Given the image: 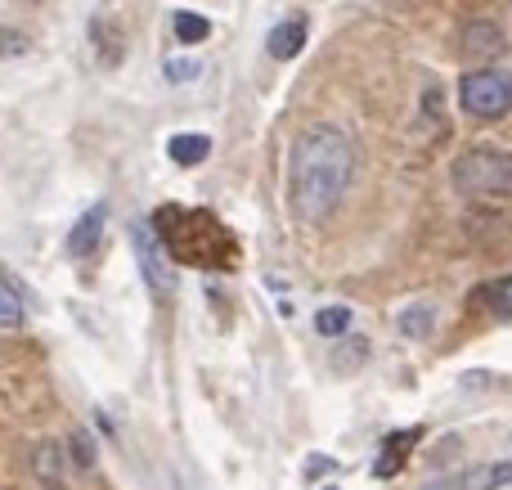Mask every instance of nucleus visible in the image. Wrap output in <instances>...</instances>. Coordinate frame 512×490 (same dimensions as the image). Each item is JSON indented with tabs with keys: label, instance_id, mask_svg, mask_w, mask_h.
<instances>
[{
	"label": "nucleus",
	"instance_id": "1",
	"mask_svg": "<svg viewBox=\"0 0 512 490\" xmlns=\"http://www.w3.org/2000/svg\"><path fill=\"white\" fill-rule=\"evenodd\" d=\"M355 180V144L342 126H306L288 149V207L297 221L319 225L337 212Z\"/></svg>",
	"mask_w": 512,
	"mask_h": 490
},
{
	"label": "nucleus",
	"instance_id": "19",
	"mask_svg": "<svg viewBox=\"0 0 512 490\" xmlns=\"http://www.w3.org/2000/svg\"><path fill=\"white\" fill-rule=\"evenodd\" d=\"M0 329H23V302L0 284Z\"/></svg>",
	"mask_w": 512,
	"mask_h": 490
},
{
	"label": "nucleus",
	"instance_id": "7",
	"mask_svg": "<svg viewBox=\"0 0 512 490\" xmlns=\"http://www.w3.org/2000/svg\"><path fill=\"white\" fill-rule=\"evenodd\" d=\"M463 50H468L472 59H499V54L508 50V41H504V32H499L495 23L477 18V23L463 27Z\"/></svg>",
	"mask_w": 512,
	"mask_h": 490
},
{
	"label": "nucleus",
	"instance_id": "4",
	"mask_svg": "<svg viewBox=\"0 0 512 490\" xmlns=\"http://www.w3.org/2000/svg\"><path fill=\"white\" fill-rule=\"evenodd\" d=\"M131 243H135V261H140V275H144V284H149V293L158 297V302H171V297H176V266H171L158 230H153L149 221H131Z\"/></svg>",
	"mask_w": 512,
	"mask_h": 490
},
{
	"label": "nucleus",
	"instance_id": "21",
	"mask_svg": "<svg viewBox=\"0 0 512 490\" xmlns=\"http://www.w3.org/2000/svg\"><path fill=\"white\" fill-rule=\"evenodd\" d=\"M423 490H459V482H450V477H441V482H432V486H423Z\"/></svg>",
	"mask_w": 512,
	"mask_h": 490
},
{
	"label": "nucleus",
	"instance_id": "10",
	"mask_svg": "<svg viewBox=\"0 0 512 490\" xmlns=\"http://www.w3.org/2000/svg\"><path fill=\"white\" fill-rule=\"evenodd\" d=\"M423 437V428H405V432H391L387 441H382V455H378V464H373V473L378 477H391L400 464L409 459V450H414V441Z\"/></svg>",
	"mask_w": 512,
	"mask_h": 490
},
{
	"label": "nucleus",
	"instance_id": "17",
	"mask_svg": "<svg viewBox=\"0 0 512 490\" xmlns=\"http://www.w3.org/2000/svg\"><path fill=\"white\" fill-rule=\"evenodd\" d=\"M162 72H167L171 86H185V81H198V77H203V59H194V54H176V59L162 63Z\"/></svg>",
	"mask_w": 512,
	"mask_h": 490
},
{
	"label": "nucleus",
	"instance_id": "12",
	"mask_svg": "<svg viewBox=\"0 0 512 490\" xmlns=\"http://www.w3.org/2000/svg\"><path fill=\"white\" fill-rule=\"evenodd\" d=\"M167 153L180 167H198V162H207V153H212V140H207V135H171Z\"/></svg>",
	"mask_w": 512,
	"mask_h": 490
},
{
	"label": "nucleus",
	"instance_id": "16",
	"mask_svg": "<svg viewBox=\"0 0 512 490\" xmlns=\"http://www.w3.org/2000/svg\"><path fill=\"white\" fill-rule=\"evenodd\" d=\"M512 482V459H499V464H486L468 477V490H499Z\"/></svg>",
	"mask_w": 512,
	"mask_h": 490
},
{
	"label": "nucleus",
	"instance_id": "13",
	"mask_svg": "<svg viewBox=\"0 0 512 490\" xmlns=\"http://www.w3.org/2000/svg\"><path fill=\"white\" fill-rule=\"evenodd\" d=\"M171 27H176L180 45H203L207 36H212V23H207L203 14H194V9H180V14L171 18Z\"/></svg>",
	"mask_w": 512,
	"mask_h": 490
},
{
	"label": "nucleus",
	"instance_id": "15",
	"mask_svg": "<svg viewBox=\"0 0 512 490\" xmlns=\"http://www.w3.org/2000/svg\"><path fill=\"white\" fill-rule=\"evenodd\" d=\"M63 455H68V468L72 473H90L95 468V441H90V432H72L68 446H63Z\"/></svg>",
	"mask_w": 512,
	"mask_h": 490
},
{
	"label": "nucleus",
	"instance_id": "22",
	"mask_svg": "<svg viewBox=\"0 0 512 490\" xmlns=\"http://www.w3.org/2000/svg\"><path fill=\"white\" fill-rule=\"evenodd\" d=\"M328 490H337V486H328Z\"/></svg>",
	"mask_w": 512,
	"mask_h": 490
},
{
	"label": "nucleus",
	"instance_id": "3",
	"mask_svg": "<svg viewBox=\"0 0 512 490\" xmlns=\"http://www.w3.org/2000/svg\"><path fill=\"white\" fill-rule=\"evenodd\" d=\"M459 104L477 122H495L512 108V68H472L459 77Z\"/></svg>",
	"mask_w": 512,
	"mask_h": 490
},
{
	"label": "nucleus",
	"instance_id": "8",
	"mask_svg": "<svg viewBox=\"0 0 512 490\" xmlns=\"http://www.w3.org/2000/svg\"><path fill=\"white\" fill-rule=\"evenodd\" d=\"M301 45H306V18H283V23L265 36V50H270V59H279V63L297 59Z\"/></svg>",
	"mask_w": 512,
	"mask_h": 490
},
{
	"label": "nucleus",
	"instance_id": "20",
	"mask_svg": "<svg viewBox=\"0 0 512 490\" xmlns=\"http://www.w3.org/2000/svg\"><path fill=\"white\" fill-rule=\"evenodd\" d=\"M319 473H337V459L315 455V459H310V464H306V477H310V482H319Z\"/></svg>",
	"mask_w": 512,
	"mask_h": 490
},
{
	"label": "nucleus",
	"instance_id": "11",
	"mask_svg": "<svg viewBox=\"0 0 512 490\" xmlns=\"http://www.w3.org/2000/svg\"><path fill=\"white\" fill-rule=\"evenodd\" d=\"M396 329L405 333V338L423 342L427 333L436 329V302H427V297H418V302L400 306V315H396Z\"/></svg>",
	"mask_w": 512,
	"mask_h": 490
},
{
	"label": "nucleus",
	"instance_id": "6",
	"mask_svg": "<svg viewBox=\"0 0 512 490\" xmlns=\"http://www.w3.org/2000/svg\"><path fill=\"white\" fill-rule=\"evenodd\" d=\"M104 225H108V207L104 203L86 207V212L77 216V225H72V234H68V252H72V257H77V261L95 257L99 239H104Z\"/></svg>",
	"mask_w": 512,
	"mask_h": 490
},
{
	"label": "nucleus",
	"instance_id": "5",
	"mask_svg": "<svg viewBox=\"0 0 512 490\" xmlns=\"http://www.w3.org/2000/svg\"><path fill=\"white\" fill-rule=\"evenodd\" d=\"M27 473H32L36 490H68L72 486L68 455H63V446L50 437L32 441V450H27Z\"/></svg>",
	"mask_w": 512,
	"mask_h": 490
},
{
	"label": "nucleus",
	"instance_id": "2",
	"mask_svg": "<svg viewBox=\"0 0 512 490\" xmlns=\"http://www.w3.org/2000/svg\"><path fill=\"white\" fill-rule=\"evenodd\" d=\"M454 189L468 198H512V153L504 149H468L454 158Z\"/></svg>",
	"mask_w": 512,
	"mask_h": 490
},
{
	"label": "nucleus",
	"instance_id": "14",
	"mask_svg": "<svg viewBox=\"0 0 512 490\" xmlns=\"http://www.w3.org/2000/svg\"><path fill=\"white\" fill-rule=\"evenodd\" d=\"M351 306H324V311L315 315V333L319 338H346L351 333Z\"/></svg>",
	"mask_w": 512,
	"mask_h": 490
},
{
	"label": "nucleus",
	"instance_id": "18",
	"mask_svg": "<svg viewBox=\"0 0 512 490\" xmlns=\"http://www.w3.org/2000/svg\"><path fill=\"white\" fill-rule=\"evenodd\" d=\"M27 50H32V36L18 27H0V59H23Z\"/></svg>",
	"mask_w": 512,
	"mask_h": 490
},
{
	"label": "nucleus",
	"instance_id": "9",
	"mask_svg": "<svg viewBox=\"0 0 512 490\" xmlns=\"http://www.w3.org/2000/svg\"><path fill=\"white\" fill-rule=\"evenodd\" d=\"M472 302H477L481 311H490L495 320H512V275L477 284V288H472Z\"/></svg>",
	"mask_w": 512,
	"mask_h": 490
}]
</instances>
